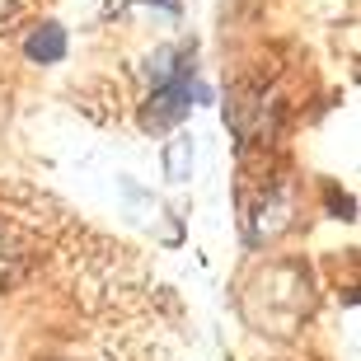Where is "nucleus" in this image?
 Here are the masks:
<instances>
[{"instance_id":"1","label":"nucleus","mask_w":361,"mask_h":361,"mask_svg":"<svg viewBox=\"0 0 361 361\" xmlns=\"http://www.w3.org/2000/svg\"><path fill=\"white\" fill-rule=\"evenodd\" d=\"M188 99H192V85L188 80H169L155 99H150V127H169L174 118H183L188 113Z\"/></svg>"},{"instance_id":"2","label":"nucleus","mask_w":361,"mask_h":361,"mask_svg":"<svg viewBox=\"0 0 361 361\" xmlns=\"http://www.w3.org/2000/svg\"><path fill=\"white\" fill-rule=\"evenodd\" d=\"M28 56L33 61H61L66 56V38H61V28H42L28 38Z\"/></svg>"},{"instance_id":"3","label":"nucleus","mask_w":361,"mask_h":361,"mask_svg":"<svg viewBox=\"0 0 361 361\" xmlns=\"http://www.w3.org/2000/svg\"><path fill=\"white\" fill-rule=\"evenodd\" d=\"M10 10H14V0H0V19H5Z\"/></svg>"}]
</instances>
